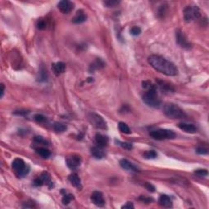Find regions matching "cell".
Instances as JSON below:
<instances>
[{"mask_svg":"<svg viewBox=\"0 0 209 209\" xmlns=\"http://www.w3.org/2000/svg\"><path fill=\"white\" fill-rule=\"evenodd\" d=\"M148 62L154 70L167 76H176L178 74L177 66L163 56L151 55L148 58Z\"/></svg>","mask_w":209,"mask_h":209,"instance_id":"cell-1","label":"cell"},{"mask_svg":"<svg viewBox=\"0 0 209 209\" xmlns=\"http://www.w3.org/2000/svg\"><path fill=\"white\" fill-rule=\"evenodd\" d=\"M163 114L169 119H185L186 114L183 109H181L178 105L172 103H167L163 106Z\"/></svg>","mask_w":209,"mask_h":209,"instance_id":"cell-2","label":"cell"},{"mask_svg":"<svg viewBox=\"0 0 209 209\" xmlns=\"http://www.w3.org/2000/svg\"><path fill=\"white\" fill-rule=\"evenodd\" d=\"M147 88H148V92L143 96V101L148 106L158 108L161 105V100H159V98L158 97V95H157L156 87L153 84H150Z\"/></svg>","mask_w":209,"mask_h":209,"instance_id":"cell-3","label":"cell"},{"mask_svg":"<svg viewBox=\"0 0 209 209\" xmlns=\"http://www.w3.org/2000/svg\"><path fill=\"white\" fill-rule=\"evenodd\" d=\"M150 136L154 139L162 141V140L174 139L175 137H177V134L173 131L169 129H156V130L151 131L150 133Z\"/></svg>","mask_w":209,"mask_h":209,"instance_id":"cell-4","label":"cell"},{"mask_svg":"<svg viewBox=\"0 0 209 209\" xmlns=\"http://www.w3.org/2000/svg\"><path fill=\"white\" fill-rule=\"evenodd\" d=\"M200 16V10L197 6H187L184 9V20L186 22H191L198 20Z\"/></svg>","mask_w":209,"mask_h":209,"instance_id":"cell-5","label":"cell"},{"mask_svg":"<svg viewBox=\"0 0 209 209\" xmlns=\"http://www.w3.org/2000/svg\"><path fill=\"white\" fill-rule=\"evenodd\" d=\"M12 166L16 174L20 177H24L28 174L30 172V167L26 164L23 159H21V158L14 159V161L12 162Z\"/></svg>","mask_w":209,"mask_h":209,"instance_id":"cell-6","label":"cell"},{"mask_svg":"<svg viewBox=\"0 0 209 209\" xmlns=\"http://www.w3.org/2000/svg\"><path fill=\"white\" fill-rule=\"evenodd\" d=\"M88 118L89 122L96 128H99V129H106L107 128L106 122L99 114L92 112L88 114Z\"/></svg>","mask_w":209,"mask_h":209,"instance_id":"cell-7","label":"cell"},{"mask_svg":"<svg viewBox=\"0 0 209 209\" xmlns=\"http://www.w3.org/2000/svg\"><path fill=\"white\" fill-rule=\"evenodd\" d=\"M176 41H177V44L185 49H191L192 47L185 34L181 30H177L176 31Z\"/></svg>","mask_w":209,"mask_h":209,"instance_id":"cell-8","label":"cell"},{"mask_svg":"<svg viewBox=\"0 0 209 209\" xmlns=\"http://www.w3.org/2000/svg\"><path fill=\"white\" fill-rule=\"evenodd\" d=\"M81 157L78 154H72L66 158V164L71 170H76L81 164Z\"/></svg>","mask_w":209,"mask_h":209,"instance_id":"cell-9","label":"cell"},{"mask_svg":"<svg viewBox=\"0 0 209 209\" xmlns=\"http://www.w3.org/2000/svg\"><path fill=\"white\" fill-rule=\"evenodd\" d=\"M58 9L60 12L64 13V14H68L70 13L73 9H74V6L75 4L72 2H70L69 0H62L59 2L58 3Z\"/></svg>","mask_w":209,"mask_h":209,"instance_id":"cell-10","label":"cell"},{"mask_svg":"<svg viewBox=\"0 0 209 209\" xmlns=\"http://www.w3.org/2000/svg\"><path fill=\"white\" fill-rule=\"evenodd\" d=\"M91 199L93 203L96 205L97 207H103L105 203L102 193L100 191H94L91 196Z\"/></svg>","mask_w":209,"mask_h":209,"instance_id":"cell-11","label":"cell"},{"mask_svg":"<svg viewBox=\"0 0 209 209\" xmlns=\"http://www.w3.org/2000/svg\"><path fill=\"white\" fill-rule=\"evenodd\" d=\"M119 165L121 166L122 168L125 170H128V171H133V172H137L139 171V169L137 168L135 165H133V163H131L130 161H128V159L126 158H123L119 161Z\"/></svg>","mask_w":209,"mask_h":209,"instance_id":"cell-12","label":"cell"},{"mask_svg":"<svg viewBox=\"0 0 209 209\" xmlns=\"http://www.w3.org/2000/svg\"><path fill=\"white\" fill-rule=\"evenodd\" d=\"M88 16L85 14V12L83 10H79L76 12L75 16L72 19V22L74 24H81L84 23V21H86Z\"/></svg>","mask_w":209,"mask_h":209,"instance_id":"cell-13","label":"cell"},{"mask_svg":"<svg viewBox=\"0 0 209 209\" xmlns=\"http://www.w3.org/2000/svg\"><path fill=\"white\" fill-rule=\"evenodd\" d=\"M96 143L97 145V146H100L101 148H104V147L107 146L108 145V142H109V139L106 136H104V135L100 134V133H97L95 137Z\"/></svg>","mask_w":209,"mask_h":209,"instance_id":"cell-14","label":"cell"},{"mask_svg":"<svg viewBox=\"0 0 209 209\" xmlns=\"http://www.w3.org/2000/svg\"><path fill=\"white\" fill-rule=\"evenodd\" d=\"M180 129L187 133H195L197 132V128L194 124L187 123H181L178 125Z\"/></svg>","mask_w":209,"mask_h":209,"instance_id":"cell-15","label":"cell"},{"mask_svg":"<svg viewBox=\"0 0 209 209\" xmlns=\"http://www.w3.org/2000/svg\"><path fill=\"white\" fill-rule=\"evenodd\" d=\"M91 153H92V156L94 158H99V159L105 157V152L103 150V148H101V147L100 146H97V145L92 148V150H91Z\"/></svg>","mask_w":209,"mask_h":209,"instance_id":"cell-16","label":"cell"},{"mask_svg":"<svg viewBox=\"0 0 209 209\" xmlns=\"http://www.w3.org/2000/svg\"><path fill=\"white\" fill-rule=\"evenodd\" d=\"M69 181L71 183L72 186H74L75 188L79 189V190H81L82 189V184H81V180L79 177V176L76 174V173H72L71 175L69 176Z\"/></svg>","mask_w":209,"mask_h":209,"instance_id":"cell-17","label":"cell"},{"mask_svg":"<svg viewBox=\"0 0 209 209\" xmlns=\"http://www.w3.org/2000/svg\"><path fill=\"white\" fill-rule=\"evenodd\" d=\"M51 69L55 73V75H59L60 74L65 72V64L63 62H56L51 65Z\"/></svg>","mask_w":209,"mask_h":209,"instance_id":"cell-18","label":"cell"},{"mask_svg":"<svg viewBox=\"0 0 209 209\" xmlns=\"http://www.w3.org/2000/svg\"><path fill=\"white\" fill-rule=\"evenodd\" d=\"M158 203H159V204L161 206H163L164 207H171L172 206V199L167 195H161L159 197V199H158Z\"/></svg>","mask_w":209,"mask_h":209,"instance_id":"cell-19","label":"cell"},{"mask_svg":"<svg viewBox=\"0 0 209 209\" xmlns=\"http://www.w3.org/2000/svg\"><path fill=\"white\" fill-rule=\"evenodd\" d=\"M40 178L43 181V184H46L49 188H52L53 187V183H52V181H51V175L49 174L48 172H42V174L40 176Z\"/></svg>","mask_w":209,"mask_h":209,"instance_id":"cell-20","label":"cell"},{"mask_svg":"<svg viewBox=\"0 0 209 209\" xmlns=\"http://www.w3.org/2000/svg\"><path fill=\"white\" fill-rule=\"evenodd\" d=\"M36 152H37V154L39 155H40L43 158H49L50 155H51V152H50V150L46 149V148H43V147H40V148L36 149Z\"/></svg>","mask_w":209,"mask_h":209,"instance_id":"cell-21","label":"cell"},{"mask_svg":"<svg viewBox=\"0 0 209 209\" xmlns=\"http://www.w3.org/2000/svg\"><path fill=\"white\" fill-rule=\"evenodd\" d=\"M158 86L160 87L161 90L164 91V92H172V91H174V89L172 88V86L169 84L166 83V82L158 81Z\"/></svg>","mask_w":209,"mask_h":209,"instance_id":"cell-22","label":"cell"},{"mask_svg":"<svg viewBox=\"0 0 209 209\" xmlns=\"http://www.w3.org/2000/svg\"><path fill=\"white\" fill-rule=\"evenodd\" d=\"M119 129L120 132H122L123 133H125V134H130L132 132H131V129L129 128L127 124L125 123H123V122H120L119 123Z\"/></svg>","mask_w":209,"mask_h":209,"instance_id":"cell-23","label":"cell"},{"mask_svg":"<svg viewBox=\"0 0 209 209\" xmlns=\"http://www.w3.org/2000/svg\"><path fill=\"white\" fill-rule=\"evenodd\" d=\"M54 130L57 132V133H63L66 130V126L61 123H55L53 125Z\"/></svg>","mask_w":209,"mask_h":209,"instance_id":"cell-24","label":"cell"},{"mask_svg":"<svg viewBox=\"0 0 209 209\" xmlns=\"http://www.w3.org/2000/svg\"><path fill=\"white\" fill-rule=\"evenodd\" d=\"M157 153H156L154 150H148L145 151L144 154H143V157L146 159H154L157 157Z\"/></svg>","mask_w":209,"mask_h":209,"instance_id":"cell-25","label":"cell"},{"mask_svg":"<svg viewBox=\"0 0 209 209\" xmlns=\"http://www.w3.org/2000/svg\"><path fill=\"white\" fill-rule=\"evenodd\" d=\"M74 199H75V197H74V195H73L72 194H67V195H64L61 201H62L63 204L67 205L69 204Z\"/></svg>","mask_w":209,"mask_h":209,"instance_id":"cell-26","label":"cell"},{"mask_svg":"<svg viewBox=\"0 0 209 209\" xmlns=\"http://www.w3.org/2000/svg\"><path fill=\"white\" fill-rule=\"evenodd\" d=\"M104 64L103 63V61L100 60V59H98L95 61V62L93 63L92 65H91V69L92 70H97V69H100V68L104 67Z\"/></svg>","mask_w":209,"mask_h":209,"instance_id":"cell-27","label":"cell"},{"mask_svg":"<svg viewBox=\"0 0 209 209\" xmlns=\"http://www.w3.org/2000/svg\"><path fill=\"white\" fill-rule=\"evenodd\" d=\"M37 28L39 29V30H45L47 27V22L46 21H45L44 19H39L37 21Z\"/></svg>","mask_w":209,"mask_h":209,"instance_id":"cell-28","label":"cell"},{"mask_svg":"<svg viewBox=\"0 0 209 209\" xmlns=\"http://www.w3.org/2000/svg\"><path fill=\"white\" fill-rule=\"evenodd\" d=\"M34 119H35L37 123H44V122H46L47 121V119L46 117L43 116V114H35V117H34Z\"/></svg>","mask_w":209,"mask_h":209,"instance_id":"cell-29","label":"cell"},{"mask_svg":"<svg viewBox=\"0 0 209 209\" xmlns=\"http://www.w3.org/2000/svg\"><path fill=\"white\" fill-rule=\"evenodd\" d=\"M131 35H134V36H137L141 33V29L138 27V26H133V28L130 30Z\"/></svg>","mask_w":209,"mask_h":209,"instance_id":"cell-30","label":"cell"},{"mask_svg":"<svg viewBox=\"0 0 209 209\" xmlns=\"http://www.w3.org/2000/svg\"><path fill=\"white\" fill-rule=\"evenodd\" d=\"M119 3V1H114V0H109V1H104V4L108 7H114Z\"/></svg>","mask_w":209,"mask_h":209,"instance_id":"cell-31","label":"cell"},{"mask_svg":"<svg viewBox=\"0 0 209 209\" xmlns=\"http://www.w3.org/2000/svg\"><path fill=\"white\" fill-rule=\"evenodd\" d=\"M207 173L208 172H207V171L206 169H198L195 172V174L199 177H205V176H207Z\"/></svg>","mask_w":209,"mask_h":209,"instance_id":"cell-32","label":"cell"},{"mask_svg":"<svg viewBox=\"0 0 209 209\" xmlns=\"http://www.w3.org/2000/svg\"><path fill=\"white\" fill-rule=\"evenodd\" d=\"M118 143H119V145H121V146L123 147V148H124V149L128 150H130L133 149V145L131 144V143H129V142L118 141Z\"/></svg>","mask_w":209,"mask_h":209,"instance_id":"cell-33","label":"cell"},{"mask_svg":"<svg viewBox=\"0 0 209 209\" xmlns=\"http://www.w3.org/2000/svg\"><path fill=\"white\" fill-rule=\"evenodd\" d=\"M196 152H197L199 154H201V155H205V154H208V150L206 148H203V147H199L196 149Z\"/></svg>","mask_w":209,"mask_h":209,"instance_id":"cell-34","label":"cell"},{"mask_svg":"<svg viewBox=\"0 0 209 209\" xmlns=\"http://www.w3.org/2000/svg\"><path fill=\"white\" fill-rule=\"evenodd\" d=\"M145 187L148 191H150V192H154V191H155V187H154L152 184L149 183V182H145Z\"/></svg>","mask_w":209,"mask_h":209,"instance_id":"cell-35","label":"cell"},{"mask_svg":"<svg viewBox=\"0 0 209 209\" xmlns=\"http://www.w3.org/2000/svg\"><path fill=\"white\" fill-rule=\"evenodd\" d=\"M165 12H166V7H165L164 5H163V6H161L160 8H159V10H158V16H159V17L163 16V15L165 14Z\"/></svg>","mask_w":209,"mask_h":209,"instance_id":"cell-36","label":"cell"},{"mask_svg":"<svg viewBox=\"0 0 209 209\" xmlns=\"http://www.w3.org/2000/svg\"><path fill=\"white\" fill-rule=\"evenodd\" d=\"M43 185V181H42V179L39 177V178H36V179L34 181V186H41Z\"/></svg>","mask_w":209,"mask_h":209,"instance_id":"cell-37","label":"cell"},{"mask_svg":"<svg viewBox=\"0 0 209 209\" xmlns=\"http://www.w3.org/2000/svg\"><path fill=\"white\" fill-rule=\"evenodd\" d=\"M35 141L37 142L38 144H43V145H46L44 143H46L44 140L41 137H35Z\"/></svg>","mask_w":209,"mask_h":209,"instance_id":"cell-38","label":"cell"},{"mask_svg":"<svg viewBox=\"0 0 209 209\" xmlns=\"http://www.w3.org/2000/svg\"><path fill=\"white\" fill-rule=\"evenodd\" d=\"M123 209H131V208H134V205L131 202H128L126 203L125 205H123V207H122Z\"/></svg>","mask_w":209,"mask_h":209,"instance_id":"cell-39","label":"cell"},{"mask_svg":"<svg viewBox=\"0 0 209 209\" xmlns=\"http://www.w3.org/2000/svg\"><path fill=\"white\" fill-rule=\"evenodd\" d=\"M140 199L142 200V201H144L145 203H150L153 200L152 199H150V198H147L145 197V196H141V197H140Z\"/></svg>","mask_w":209,"mask_h":209,"instance_id":"cell-40","label":"cell"},{"mask_svg":"<svg viewBox=\"0 0 209 209\" xmlns=\"http://www.w3.org/2000/svg\"><path fill=\"white\" fill-rule=\"evenodd\" d=\"M4 90H5L4 85L2 84H1V97H2V96H3V94H4Z\"/></svg>","mask_w":209,"mask_h":209,"instance_id":"cell-41","label":"cell"}]
</instances>
